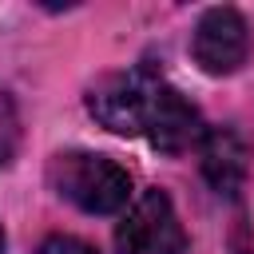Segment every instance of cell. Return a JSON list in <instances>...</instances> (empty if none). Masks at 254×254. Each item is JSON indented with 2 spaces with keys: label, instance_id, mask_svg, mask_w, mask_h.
<instances>
[{
  "label": "cell",
  "instance_id": "obj_1",
  "mask_svg": "<svg viewBox=\"0 0 254 254\" xmlns=\"http://www.w3.org/2000/svg\"><path fill=\"white\" fill-rule=\"evenodd\" d=\"M48 183L83 214H119L131 198V171L95 151H60L48 163Z\"/></svg>",
  "mask_w": 254,
  "mask_h": 254
},
{
  "label": "cell",
  "instance_id": "obj_2",
  "mask_svg": "<svg viewBox=\"0 0 254 254\" xmlns=\"http://www.w3.org/2000/svg\"><path fill=\"white\" fill-rule=\"evenodd\" d=\"M115 254H187V230L167 190L147 187L115 226Z\"/></svg>",
  "mask_w": 254,
  "mask_h": 254
},
{
  "label": "cell",
  "instance_id": "obj_3",
  "mask_svg": "<svg viewBox=\"0 0 254 254\" xmlns=\"http://www.w3.org/2000/svg\"><path fill=\"white\" fill-rule=\"evenodd\" d=\"M190 56L198 64V71L222 79V75H234L246 56H250V24L238 8L230 4H218V8H206L190 32Z\"/></svg>",
  "mask_w": 254,
  "mask_h": 254
},
{
  "label": "cell",
  "instance_id": "obj_4",
  "mask_svg": "<svg viewBox=\"0 0 254 254\" xmlns=\"http://www.w3.org/2000/svg\"><path fill=\"white\" fill-rule=\"evenodd\" d=\"M155 75L147 71H111L87 87V111L115 135H143L151 111Z\"/></svg>",
  "mask_w": 254,
  "mask_h": 254
},
{
  "label": "cell",
  "instance_id": "obj_5",
  "mask_svg": "<svg viewBox=\"0 0 254 254\" xmlns=\"http://www.w3.org/2000/svg\"><path fill=\"white\" fill-rule=\"evenodd\" d=\"M202 119H198V107L171 83L155 79V91H151V111H147V139L155 151L163 155H183L190 147H198L202 139Z\"/></svg>",
  "mask_w": 254,
  "mask_h": 254
},
{
  "label": "cell",
  "instance_id": "obj_6",
  "mask_svg": "<svg viewBox=\"0 0 254 254\" xmlns=\"http://www.w3.org/2000/svg\"><path fill=\"white\" fill-rule=\"evenodd\" d=\"M198 167L202 179L214 187V194L222 198H238L250 175V147L234 127H206L198 139Z\"/></svg>",
  "mask_w": 254,
  "mask_h": 254
},
{
  "label": "cell",
  "instance_id": "obj_7",
  "mask_svg": "<svg viewBox=\"0 0 254 254\" xmlns=\"http://www.w3.org/2000/svg\"><path fill=\"white\" fill-rule=\"evenodd\" d=\"M36 254H99L91 242H83V238H75V234H52V238H44L40 242V250Z\"/></svg>",
  "mask_w": 254,
  "mask_h": 254
},
{
  "label": "cell",
  "instance_id": "obj_8",
  "mask_svg": "<svg viewBox=\"0 0 254 254\" xmlns=\"http://www.w3.org/2000/svg\"><path fill=\"white\" fill-rule=\"evenodd\" d=\"M230 254H254V238H250V230H246V222H242V218H238V226H234Z\"/></svg>",
  "mask_w": 254,
  "mask_h": 254
},
{
  "label": "cell",
  "instance_id": "obj_9",
  "mask_svg": "<svg viewBox=\"0 0 254 254\" xmlns=\"http://www.w3.org/2000/svg\"><path fill=\"white\" fill-rule=\"evenodd\" d=\"M0 254H4V230H0Z\"/></svg>",
  "mask_w": 254,
  "mask_h": 254
}]
</instances>
